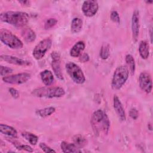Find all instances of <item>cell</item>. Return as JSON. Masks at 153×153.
<instances>
[{
	"label": "cell",
	"instance_id": "obj_11",
	"mask_svg": "<svg viewBox=\"0 0 153 153\" xmlns=\"http://www.w3.org/2000/svg\"><path fill=\"white\" fill-rule=\"evenodd\" d=\"M51 56L52 58L51 66L55 75L59 79L63 80V76L61 68H60V56L59 53L57 51H53L51 54Z\"/></svg>",
	"mask_w": 153,
	"mask_h": 153
},
{
	"label": "cell",
	"instance_id": "obj_7",
	"mask_svg": "<svg viewBox=\"0 0 153 153\" xmlns=\"http://www.w3.org/2000/svg\"><path fill=\"white\" fill-rule=\"evenodd\" d=\"M52 41L50 38H46L41 40L33 50L32 54L36 60L41 59L45 54L46 52L50 48Z\"/></svg>",
	"mask_w": 153,
	"mask_h": 153
},
{
	"label": "cell",
	"instance_id": "obj_13",
	"mask_svg": "<svg viewBox=\"0 0 153 153\" xmlns=\"http://www.w3.org/2000/svg\"><path fill=\"white\" fill-rule=\"evenodd\" d=\"M0 58L2 60L7 63L18 66H29L31 65V63L29 61L10 55H1Z\"/></svg>",
	"mask_w": 153,
	"mask_h": 153
},
{
	"label": "cell",
	"instance_id": "obj_23",
	"mask_svg": "<svg viewBox=\"0 0 153 153\" xmlns=\"http://www.w3.org/2000/svg\"><path fill=\"white\" fill-rule=\"evenodd\" d=\"M73 143L79 148H81L87 145L86 139L81 134H76L73 138Z\"/></svg>",
	"mask_w": 153,
	"mask_h": 153
},
{
	"label": "cell",
	"instance_id": "obj_21",
	"mask_svg": "<svg viewBox=\"0 0 153 153\" xmlns=\"http://www.w3.org/2000/svg\"><path fill=\"white\" fill-rule=\"evenodd\" d=\"M82 27V20L78 17L74 18L71 22V30L74 33L79 32Z\"/></svg>",
	"mask_w": 153,
	"mask_h": 153
},
{
	"label": "cell",
	"instance_id": "obj_6",
	"mask_svg": "<svg viewBox=\"0 0 153 153\" xmlns=\"http://www.w3.org/2000/svg\"><path fill=\"white\" fill-rule=\"evenodd\" d=\"M65 68L67 73L75 83L82 84L85 82V76L78 65L74 62H69L66 64Z\"/></svg>",
	"mask_w": 153,
	"mask_h": 153
},
{
	"label": "cell",
	"instance_id": "obj_17",
	"mask_svg": "<svg viewBox=\"0 0 153 153\" xmlns=\"http://www.w3.org/2000/svg\"><path fill=\"white\" fill-rule=\"evenodd\" d=\"M40 76L42 82L47 86L50 85L54 81V76L52 72L48 70H44L40 73Z\"/></svg>",
	"mask_w": 153,
	"mask_h": 153
},
{
	"label": "cell",
	"instance_id": "obj_33",
	"mask_svg": "<svg viewBox=\"0 0 153 153\" xmlns=\"http://www.w3.org/2000/svg\"><path fill=\"white\" fill-rule=\"evenodd\" d=\"M9 92L12 96V97L14 99H17L19 97V91L14 88H10Z\"/></svg>",
	"mask_w": 153,
	"mask_h": 153
},
{
	"label": "cell",
	"instance_id": "obj_35",
	"mask_svg": "<svg viewBox=\"0 0 153 153\" xmlns=\"http://www.w3.org/2000/svg\"><path fill=\"white\" fill-rule=\"evenodd\" d=\"M19 2V3L22 4L23 5H29L30 4V1H20Z\"/></svg>",
	"mask_w": 153,
	"mask_h": 153
},
{
	"label": "cell",
	"instance_id": "obj_15",
	"mask_svg": "<svg viewBox=\"0 0 153 153\" xmlns=\"http://www.w3.org/2000/svg\"><path fill=\"white\" fill-rule=\"evenodd\" d=\"M85 48V44L83 41L76 42L70 50V55L73 57H79Z\"/></svg>",
	"mask_w": 153,
	"mask_h": 153
},
{
	"label": "cell",
	"instance_id": "obj_28",
	"mask_svg": "<svg viewBox=\"0 0 153 153\" xmlns=\"http://www.w3.org/2000/svg\"><path fill=\"white\" fill-rule=\"evenodd\" d=\"M57 21L56 19L54 18H50V19H48L46 20V22H45V24H44V28L45 29H50L53 27H54L56 23H57Z\"/></svg>",
	"mask_w": 153,
	"mask_h": 153
},
{
	"label": "cell",
	"instance_id": "obj_25",
	"mask_svg": "<svg viewBox=\"0 0 153 153\" xmlns=\"http://www.w3.org/2000/svg\"><path fill=\"white\" fill-rule=\"evenodd\" d=\"M126 62L129 67L130 72L133 75L135 72V62L133 57L131 54H127L126 56Z\"/></svg>",
	"mask_w": 153,
	"mask_h": 153
},
{
	"label": "cell",
	"instance_id": "obj_10",
	"mask_svg": "<svg viewBox=\"0 0 153 153\" xmlns=\"http://www.w3.org/2000/svg\"><path fill=\"white\" fill-rule=\"evenodd\" d=\"M99 5L96 1H85L82 5V13L87 17H92L94 16L96 14Z\"/></svg>",
	"mask_w": 153,
	"mask_h": 153
},
{
	"label": "cell",
	"instance_id": "obj_18",
	"mask_svg": "<svg viewBox=\"0 0 153 153\" xmlns=\"http://www.w3.org/2000/svg\"><path fill=\"white\" fill-rule=\"evenodd\" d=\"M61 149L63 152H81L80 148L77 147L74 143H68L66 142H62L60 145Z\"/></svg>",
	"mask_w": 153,
	"mask_h": 153
},
{
	"label": "cell",
	"instance_id": "obj_3",
	"mask_svg": "<svg viewBox=\"0 0 153 153\" xmlns=\"http://www.w3.org/2000/svg\"><path fill=\"white\" fill-rule=\"evenodd\" d=\"M32 94L38 97L54 98L62 97L65 95V91L60 87H44L34 89Z\"/></svg>",
	"mask_w": 153,
	"mask_h": 153
},
{
	"label": "cell",
	"instance_id": "obj_19",
	"mask_svg": "<svg viewBox=\"0 0 153 153\" xmlns=\"http://www.w3.org/2000/svg\"><path fill=\"white\" fill-rule=\"evenodd\" d=\"M22 36L27 42H32L35 41L36 35L35 32L30 28H25L22 31Z\"/></svg>",
	"mask_w": 153,
	"mask_h": 153
},
{
	"label": "cell",
	"instance_id": "obj_32",
	"mask_svg": "<svg viewBox=\"0 0 153 153\" xmlns=\"http://www.w3.org/2000/svg\"><path fill=\"white\" fill-rule=\"evenodd\" d=\"M129 115L130 116V117L133 119V120H136L138 116H139V113L138 111L136 110V109L135 108H132L130 112H129Z\"/></svg>",
	"mask_w": 153,
	"mask_h": 153
},
{
	"label": "cell",
	"instance_id": "obj_5",
	"mask_svg": "<svg viewBox=\"0 0 153 153\" xmlns=\"http://www.w3.org/2000/svg\"><path fill=\"white\" fill-rule=\"evenodd\" d=\"M0 39L4 44L12 49H20L23 45V42L18 37L6 29H1Z\"/></svg>",
	"mask_w": 153,
	"mask_h": 153
},
{
	"label": "cell",
	"instance_id": "obj_31",
	"mask_svg": "<svg viewBox=\"0 0 153 153\" xmlns=\"http://www.w3.org/2000/svg\"><path fill=\"white\" fill-rule=\"evenodd\" d=\"M111 19L113 22L115 23H119L120 22V18L119 14L116 11H112L111 13Z\"/></svg>",
	"mask_w": 153,
	"mask_h": 153
},
{
	"label": "cell",
	"instance_id": "obj_22",
	"mask_svg": "<svg viewBox=\"0 0 153 153\" xmlns=\"http://www.w3.org/2000/svg\"><path fill=\"white\" fill-rule=\"evenodd\" d=\"M56 111L55 108L50 106L45 108L43 109H38L36 111V114L37 115L41 117H47L48 116L51 115L52 114H53Z\"/></svg>",
	"mask_w": 153,
	"mask_h": 153
},
{
	"label": "cell",
	"instance_id": "obj_12",
	"mask_svg": "<svg viewBox=\"0 0 153 153\" xmlns=\"http://www.w3.org/2000/svg\"><path fill=\"white\" fill-rule=\"evenodd\" d=\"M139 12L138 10H135L133 11L131 18V30L133 39L134 41H136L139 33Z\"/></svg>",
	"mask_w": 153,
	"mask_h": 153
},
{
	"label": "cell",
	"instance_id": "obj_34",
	"mask_svg": "<svg viewBox=\"0 0 153 153\" xmlns=\"http://www.w3.org/2000/svg\"><path fill=\"white\" fill-rule=\"evenodd\" d=\"M79 57V60L81 62L85 63V62H87L89 60V56L87 53L81 54Z\"/></svg>",
	"mask_w": 153,
	"mask_h": 153
},
{
	"label": "cell",
	"instance_id": "obj_14",
	"mask_svg": "<svg viewBox=\"0 0 153 153\" xmlns=\"http://www.w3.org/2000/svg\"><path fill=\"white\" fill-rule=\"evenodd\" d=\"M114 108L118 118L121 121L126 120V113L123 106L117 95L114 96Z\"/></svg>",
	"mask_w": 153,
	"mask_h": 153
},
{
	"label": "cell",
	"instance_id": "obj_16",
	"mask_svg": "<svg viewBox=\"0 0 153 153\" xmlns=\"http://www.w3.org/2000/svg\"><path fill=\"white\" fill-rule=\"evenodd\" d=\"M0 131L2 134L13 138H16L17 136V132L14 128L4 124H0Z\"/></svg>",
	"mask_w": 153,
	"mask_h": 153
},
{
	"label": "cell",
	"instance_id": "obj_27",
	"mask_svg": "<svg viewBox=\"0 0 153 153\" xmlns=\"http://www.w3.org/2000/svg\"><path fill=\"white\" fill-rule=\"evenodd\" d=\"M14 143H13V144L14 145V146H16V148L17 149H19V150H24V151H27V152H33L32 148L30 146H29V145H22V144H20V143L16 142H14Z\"/></svg>",
	"mask_w": 153,
	"mask_h": 153
},
{
	"label": "cell",
	"instance_id": "obj_24",
	"mask_svg": "<svg viewBox=\"0 0 153 153\" xmlns=\"http://www.w3.org/2000/svg\"><path fill=\"white\" fill-rule=\"evenodd\" d=\"M22 136L26 140H27L31 145H35L38 142V137L32 133L27 132V131H24V132L22 133Z\"/></svg>",
	"mask_w": 153,
	"mask_h": 153
},
{
	"label": "cell",
	"instance_id": "obj_9",
	"mask_svg": "<svg viewBox=\"0 0 153 153\" xmlns=\"http://www.w3.org/2000/svg\"><path fill=\"white\" fill-rule=\"evenodd\" d=\"M139 83L140 88L146 93H150L152 88L151 75L147 72H143L140 74Z\"/></svg>",
	"mask_w": 153,
	"mask_h": 153
},
{
	"label": "cell",
	"instance_id": "obj_29",
	"mask_svg": "<svg viewBox=\"0 0 153 153\" xmlns=\"http://www.w3.org/2000/svg\"><path fill=\"white\" fill-rule=\"evenodd\" d=\"M13 70L8 67L1 66H0V74L2 76H5L7 75L11 74L13 72Z\"/></svg>",
	"mask_w": 153,
	"mask_h": 153
},
{
	"label": "cell",
	"instance_id": "obj_26",
	"mask_svg": "<svg viewBox=\"0 0 153 153\" xmlns=\"http://www.w3.org/2000/svg\"><path fill=\"white\" fill-rule=\"evenodd\" d=\"M109 56V47L108 44H103L100 51V56L102 59H106Z\"/></svg>",
	"mask_w": 153,
	"mask_h": 153
},
{
	"label": "cell",
	"instance_id": "obj_8",
	"mask_svg": "<svg viewBox=\"0 0 153 153\" xmlns=\"http://www.w3.org/2000/svg\"><path fill=\"white\" fill-rule=\"evenodd\" d=\"M30 78V74L29 73H20L12 75L5 76L2 78L4 82L11 84H22L26 82Z\"/></svg>",
	"mask_w": 153,
	"mask_h": 153
},
{
	"label": "cell",
	"instance_id": "obj_2",
	"mask_svg": "<svg viewBox=\"0 0 153 153\" xmlns=\"http://www.w3.org/2000/svg\"><path fill=\"white\" fill-rule=\"evenodd\" d=\"M0 19L2 22L14 26L22 27L28 23L29 17L25 12L7 11L0 14Z\"/></svg>",
	"mask_w": 153,
	"mask_h": 153
},
{
	"label": "cell",
	"instance_id": "obj_1",
	"mask_svg": "<svg viewBox=\"0 0 153 153\" xmlns=\"http://www.w3.org/2000/svg\"><path fill=\"white\" fill-rule=\"evenodd\" d=\"M91 123L92 127L97 134L103 133L107 134L110 127V122L106 114L102 109L94 111L91 116Z\"/></svg>",
	"mask_w": 153,
	"mask_h": 153
},
{
	"label": "cell",
	"instance_id": "obj_4",
	"mask_svg": "<svg viewBox=\"0 0 153 153\" xmlns=\"http://www.w3.org/2000/svg\"><path fill=\"white\" fill-rule=\"evenodd\" d=\"M129 71L126 66H120L116 68L113 74L111 86L114 90H119L128 78Z\"/></svg>",
	"mask_w": 153,
	"mask_h": 153
},
{
	"label": "cell",
	"instance_id": "obj_30",
	"mask_svg": "<svg viewBox=\"0 0 153 153\" xmlns=\"http://www.w3.org/2000/svg\"><path fill=\"white\" fill-rule=\"evenodd\" d=\"M39 147L40 148L45 152H55L56 151L53 149L52 148H51L50 147H49L48 146H47L45 143H39Z\"/></svg>",
	"mask_w": 153,
	"mask_h": 153
},
{
	"label": "cell",
	"instance_id": "obj_20",
	"mask_svg": "<svg viewBox=\"0 0 153 153\" xmlns=\"http://www.w3.org/2000/svg\"><path fill=\"white\" fill-rule=\"evenodd\" d=\"M139 52L141 57L143 59H146L149 55V45L145 41H142L139 46Z\"/></svg>",
	"mask_w": 153,
	"mask_h": 153
}]
</instances>
